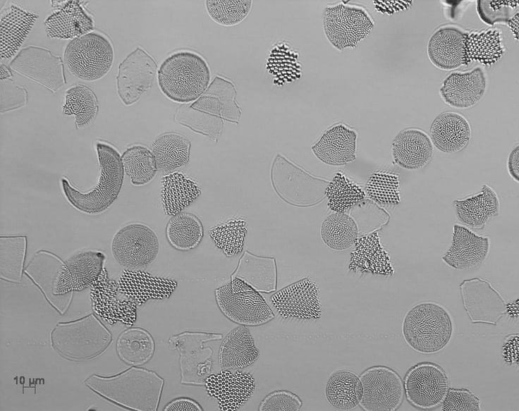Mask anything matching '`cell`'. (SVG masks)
I'll list each match as a JSON object with an SVG mask.
<instances>
[{
	"label": "cell",
	"mask_w": 519,
	"mask_h": 411,
	"mask_svg": "<svg viewBox=\"0 0 519 411\" xmlns=\"http://www.w3.org/2000/svg\"><path fill=\"white\" fill-rule=\"evenodd\" d=\"M444 411H477L480 410V400L468 389L448 388L441 402Z\"/></svg>",
	"instance_id": "cell-43"
},
{
	"label": "cell",
	"mask_w": 519,
	"mask_h": 411,
	"mask_svg": "<svg viewBox=\"0 0 519 411\" xmlns=\"http://www.w3.org/2000/svg\"><path fill=\"white\" fill-rule=\"evenodd\" d=\"M157 68L153 58L140 47L126 57L116 78L118 94L124 104H134L152 87Z\"/></svg>",
	"instance_id": "cell-14"
},
{
	"label": "cell",
	"mask_w": 519,
	"mask_h": 411,
	"mask_svg": "<svg viewBox=\"0 0 519 411\" xmlns=\"http://www.w3.org/2000/svg\"><path fill=\"white\" fill-rule=\"evenodd\" d=\"M430 139L435 147L446 153L461 151L469 143L471 128L467 119L460 114L446 111L432 121Z\"/></svg>",
	"instance_id": "cell-27"
},
{
	"label": "cell",
	"mask_w": 519,
	"mask_h": 411,
	"mask_svg": "<svg viewBox=\"0 0 519 411\" xmlns=\"http://www.w3.org/2000/svg\"><path fill=\"white\" fill-rule=\"evenodd\" d=\"M169 411H201V406L195 400L188 398H176L171 401L164 408Z\"/></svg>",
	"instance_id": "cell-45"
},
{
	"label": "cell",
	"mask_w": 519,
	"mask_h": 411,
	"mask_svg": "<svg viewBox=\"0 0 519 411\" xmlns=\"http://www.w3.org/2000/svg\"><path fill=\"white\" fill-rule=\"evenodd\" d=\"M350 253L348 269L353 272L391 276L394 271L390 257L377 232L358 238Z\"/></svg>",
	"instance_id": "cell-25"
},
{
	"label": "cell",
	"mask_w": 519,
	"mask_h": 411,
	"mask_svg": "<svg viewBox=\"0 0 519 411\" xmlns=\"http://www.w3.org/2000/svg\"><path fill=\"white\" fill-rule=\"evenodd\" d=\"M403 386L408 400L417 408L427 410L436 407L443 401L449 384L441 367L425 362L408 370Z\"/></svg>",
	"instance_id": "cell-11"
},
{
	"label": "cell",
	"mask_w": 519,
	"mask_h": 411,
	"mask_svg": "<svg viewBox=\"0 0 519 411\" xmlns=\"http://www.w3.org/2000/svg\"><path fill=\"white\" fill-rule=\"evenodd\" d=\"M10 68L53 92L66 83L61 58L36 46L21 49L10 63Z\"/></svg>",
	"instance_id": "cell-12"
},
{
	"label": "cell",
	"mask_w": 519,
	"mask_h": 411,
	"mask_svg": "<svg viewBox=\"0 0 519 411\" xmlns=\"http://www.w3.org/2000/svg\"><path fill=\"white\" fill-rule=\"evenodd\" d=\"M100 168L96 185L83 192L73 187L69 180L61 178L62 190L67 201L78 211L97 214L107 209L121 191L124 171L121 157L115 148L106 143L97 144Z\"/></svg>",
	"instance_id": "cell-2"
},
{
	"label": "cell",
	"mask_w": 519,
	"mask_h": 411,
	"mask_svg": "<svg viewBox=\"0 0 519 411\" xmlns=\"http://www.w3.org/2000/svg\"><path fill=\"white\" fill-rule=\"evenodd\" d=\"M116 349L121 359L128 364H142L153 355L154 343L145 330L133 328L123 331L118 338Z\"/></svg>",
	"instance_id": "cell-35"
},
{
	"label": "cell",
	"mask_w": 519,
	"mask_h": 411,
	"mask_svg": "<svg viewBox=\"0 0 519 411\" xmlns=\"http://www.w3.org/2000/svg\"><path fill=\"white\" fill-rule=\"evenodd\" d=\"M365 193L369 199L381 206H395L400 203L398 176L386 171H377L368 178Z\"/></svg>",
	"instance_id": "cell-40"
},
{
	"label": "cell",
	"mask_w": 519,
	"mask_h": 411,
	"mask_svg": "<svg viewBox=\"0 0 519 411\" xmlns=\"http://www.w3.org/2000/svg\"><path fill=\"white\" fill-rule=\"evenodd\" d=\"M121 293L118 284L109 277L104 267L90 287V300L94 312L111 325L118 322L131 326L136 320L137 305Z\"/></svg>",
	"instance_id": "cell-13"
},
{
	"label": "cell",
	"mask_w": 519,
	"mask_h": 411,
	"mask_svg": "<svg viewBox=\"0 0 519 411\" xmlns=\"http://www.w3.org/2000/svg\"><path fill=\"white\" fill-rule=\"evenodd\" d=\"M503 54L501 37L496 29L466 32L465 38V66L478 61L484 66H491Z\"/></svg>",
	"instance_id": "cell-33"
},
{
	"label": "cell",
	"mask_w": 519,
	"mask_h": 411,
	"mask_svg": "<svg viewBox=\"0 0 519 411\" xmlns=\"http://www.w3.org/2000/svg\"><path fill=\"white\" fill-rule=\"evenodd\" d=\"M247 223L243 219H233L210 229L209 235L215 245L227 257L240 253L243 248Z\"/></svg>",
	"instance_id": "cell-41"
},
{
	"label": "cell",
	"mask_w": 519,
	"mask_h": 411,
	"mask_svg": "<svg viewBox=\"0 0 519 411\" xmlns=\"http://www.w3.org/2000/svg\"><path fill=\"white\" fill-rule=\"evenodd\" d=\"M211 18L219 25L233 26L242 22L252 6L250 0H210L205 3Z\"/></svg>",
	"instance_id": "cell-42"
},
{
	"label": "cell",
	"mask_w": 519,
	"mask_h": 411,
	"mask_svg": "<svg viewBox=\"0 0 519 411\" xmlns=\"http://www.w3.org/2000/svg\"><path fill=\"white\" fill-rule=\"evenodd\" d=\"M355 221L345 213L335 212L323 221L321 226L322 241L331 249L344 250L354 245L358 238Z\"/></svg>",
	"instance_id": "cell-36"
},
{
	"label": "cell",
	"mask_w": 519,
	"mask_h": 411,
	"mask_svg": "<svg viewBox=\"0 0 519 411\" xmlns=\"http://www.w3.org/2000/svg\"><path fill=\"white\" fill-rule=\"evenodd\" d=\"M510 341L511 342L508 343L504 348V354L507 355V356L505 357V359H506L509 362L511 361V360L513 361V362L514 360H515V361L517 362L518 359L514 357L513 354L515 353L517 355L518 352L515 351L514 352V348L513 349V347L514 344L518 342V338L515 339V341L514 340V338H513L510 340Z\"/></svg>",
	"instance_id": "cell-47"
},
{
	"label": "cell",
	"mask_w": 519,
	"mask_h": 411,
	"mask_svg": "<svg viewBox=\"0 0 519 411\" xmlns=\"http://www.w3.org/2000/svg\"><path fill=\"white\" fill-rule=\"evenodd\" d=\"M111 252L115 259L130 270H138L151 264L159 252L156 233L147 226L131 223L114 236Z\"/></svg>",
	"instance_id": "cell-10"
},
{
	"label": "cell",
	"mask_w": 519,
	"mask_h": 411,
	"mask_svg": "<svg viewBox=\"0 0 519 411\" xmlns=\"http://www.w3.org/2000/svg\"><path fill=\"white\" fill-rule=\"evenodd\" d=\"M487 86L485 74L477 66L470 71H454L443 80L439 93L444 102L456 109H468L483 97Z\"/></svg>",
	"instance_id": "cell-19"
},
{
	"label": "cell",
	"mask_w": 519,
	"mask_h": 411,
	"mask_svg": "<svg viewBox=\"0 0 519 411\" xmlns=\"http://www.w3.org/2000/svg\"><path fill=\"white\" fill-rule=\"evenodd\" d=\"M190 143L177 133H165L157 137L152 145L157 170L171 173L187 164L189 160Z\"/></svg>",
	"instance_id": "cell-32"
},
{
	"label": "cell",
	"mask_w": 519,
	"mask_h": 411,
	"mask_svg": "<svg viewBox=\"0 0 519 411\" xmlns=\"http://www.w3.org/2000/svg\"><path fill=\"white\" fill-rule=\"evenodd\" d=\"M507 168L511 177L519 182V146L517 145L510 152L507 160Z\"/></svg>",
	"instance_id": "cell-46"
},
{
	"label": "cell",
	"mask_w": 519,
	"mask_h": 411,
	"mask_svg": "<svg viewBox=\"0 0 519 411\" xmlns=\"http://www.w3.org/2000/svg\"><path fill=\"white\" fill-rule=\"evenodd\" d=\"M466 32L453 25L442 26L434 31L427 47L428 57L436 68L455 70L465 65Z\"/></svg>",
	"instance_id": "cell-20"
},
{
	"label": "cell",
	"mask_w": 519,
	"mask_h": 411,
	"mask_svg": "<svg viewBox=\"0 0 519 411\" xmlns=\"http://www.w3.org/2000/svg\"><path fill=\"white\" fill-rule=\"evenodd\" d=\"M104 259L103 253L93 250L81 252L71 256L64 262L56 276L54 294L61 295L91 287L104 269Z\"/></svg>",
	"instance_id": "cell-16"
},
{
	"label": "cell",
	"mask_w": 519,
	"mask_h": 411,
	"mask_svg": "<svg viewBox=\"0 0 519 411\" xmlns=\"http://www.w3.org/2000/svg\"><path fill=\"white\" fill-rule=\"evenodd\" d=\"M323 28L329 42L337 49L354 48L374 27V21L362 7L338 4L324 8Z\"/></svg>",
	"instance_id": "cell-8"
},
{
	"label": "cell",
	"mask_w": 519,
	"mask_h": 411,
	"mask_svg": "<svg viewBox=\"0 0 519 411\" xmlns=\"http://www.w3.org/2000/svg\"><path fill=\"white\" fill-rule=\"evenodd\" d=\"M114 59L111 42L97 32L71 39L63 54L68 70L76 78L87 81L103 78L111 70Z\"/></svg>",
	"instance_id": "cell-6"
},
{
	"label": "cell",
	"mask_w": 519,
	"mask_h": 411,
	"mask_svg": "<svg viewBox=\"0 0 519 411\" xmlns=\"http://www.w3.org/2000/svg\"><path fill=\"white\" fill-rule=\"evenodd\" d=\"M327 402L340 410H350L359 405L362 396L360 378L353 372L341 369L329 377L324 390Z\"/></svg>",
	"instance_id": "cell-30"
},
{
	"label": "cell",
	"mask_w": 519,
	"mask_h": 411,
	"mask_svg": "<svg viewBox=\"0 0 519 411\" xmlns=\"http://www.w3.org/2000/svg\"><path fill=\"white\" fill-rule=\"evenodd\" d=\"M391 152L393 161L400 167L417 170L431 161L434 145L424 130L408 128L401 130L393 139Z\"/></svg>",
	"instance_id": "cell-22"
},
{
	"label": "cell",
	"mask_w": 519,
	"mask_h": 411,
	"mask_svg": "<svg viewBox=\"0 0 519 411\" xmlns=\"http://www.w3.org/2000/svg\"><path fill=\"white\" fill-rule=\"evenodd\" d=\"M161 196L165 213L174 216L189 206L201 193L197 184L183 174L174 172L163 177Z\"/></svg>",
	"instance_id": "cell-31"
},
{
	"label": "cell",
	"mask_w": 519,
	"mask_h": 411,
	"mask_svg": "<svg viewBox=\"0 0 519 411\" xmlns=\"http://www.w3.org/2000/svg\"><path fill=\"white\" fill-rule=\"evenodd\" d=\"M489 246L488 237L479 235L466 226L455 224L451 244L441 259L455 269H470L487 258Z\"/></svg>",
	"instance_id": "cell-18"
},
{
	"label": "cell",
	"mask_w": 519,
	"mask_h": 411,
	"mask_svg": "<svg viewBox=\"0 0 519 411\" xmlns=\"http://www.w3.org/2000/svg\"><path fill=\"white\" fill-rule=\"evenodd\" d=\"M204 234L200 220L190 213H179L170 219L166 235L169 243L176 249L187 251L201 242Z\"/></svg>",
	"instance_id": "cell-34"
},
{
	"label": "cell",
	"mask_w": 519,
	"mask_h": 411,
	"mask_svg": "<svg viewBox=\"0 0 519 411\" xmlns=\"http://www.w3.org/2000/svg\"><path fill=\"white\" fill-rule=\"evenodd\" d=\"M325 194L329 209L339 213H344L365 197L362 187L341 172L336 173Z\"/></svg>",
	"instance_id": "cell-39"
},
{
	"label": "cell",
	"mask_w": 519,
	"mask_h": 411,
	"mask_svg": "<svg viewBox=\"0 0 519 411\" xmlns=\"http://www.w3.org/2000/svg\"><path fill=\"white\" fill-rule=\"evenodd\" d=\"M357 133L338 123L327 129L312 146L315 155L322 162L342 166L355 159Z\"/></svg>",
	"instance_id": "cell-23"
},
{
	"label": "cell",
	"mask_w": 519,
	"mask_h": 411,
	"mask_svg": "<svg viewBox=\"0 0 519 411\" xmlns=\"http://www.w3.org/2000/svg\"><path fill=\"white\" fill-rule=\"evenodd\" d=\"M362 396L359 405L366 411H393L401 405L404 386L400 376L386 366H374L359 377Z\"/></svg>",
	"instance_id": "cell-9"
},
{
	"label": "cell",
	"mask_w": 519,
	"mask_h": 411,
	"mask_svg": "<svg viewBox=\"0 0 519 411\" xmlns=\"http://www.w3.org/2000/svg\"><path fill=\"white\" fill-rule=\"evenodd\" d=\"M250 330L239 326L231 331L224 339L219 353V361L224 370L240 369L253 364L259 357Z\"/></svg>",
	"instance_id": "cell-29"
},
{
	"label": "cell",
	"mask_w": 519,
	"mask_h": 411,
	"mask_svg": "<svg viewBox=\"0 0 519 411\" xmlns=\"http://www.w3.org/2000/svg\"><path fill=\"white\" fill-rule=\"evenodd\" d=\"M118 284L119 291L137 305L152 299L169 297L178 285L173 279L154 276L139 269H125Z\"/></svg>",
	"instance_id": "cell-21"
},
{
	"label": "cell",
	"mask_w": 519,
	"mask_h": 411,
	"mask_svg": "<svg viewBox=\"0 0 519 411\" xmlns=\"http://www.w3.org/2000/svg\"><path fill=\"white\" fill-rule=\"evenodd\" d=\"M205 386L208 394L217 400L221 410L234 411L251 398L255 381L249 372L224 370L209 376Z\"/></svg>",
	"instance_id": "cell-17"
},
{
	"label": "cell",
	"mask_w": 519,
	"mask_h": 411,
	"mask_svg": "<svg viewBox=\"0 0 519 411\" xmlns=\"http://www.w3.org/2000/svg\"><path fill=\"white\" fill-rule=\"evenodd\" d=\"M44 26L51 38L73 39L90 32L94 21L79 1H67L47 18Z\"/></svg>",
	"instance_id": "cell-24"
},
{
	"label": "cell",
	"mask_w": 519,
	"mask_h": 411,
	"mask_svg": "<svg viewBox=\"0 0 519 411\" xmlns=\"http://www.w3.org/2000/svg\"><path fill=\"white\" fill-rule=\"evenodd\" d=\"M217 305L231 321L243 326H259L274 318L263 297L242 279L233 277L215 290Z\"/></svg>",
	"instance_id": "cell-7"
},
{
	"label": "cell",
	"mask_w": 519,
	"mask_h": 411,
	"mask_svg": "<svg viewBox=\"0 0 519 411\" xmlns=\"http://www.w3.org/2000/svg\"><path fill=\"white\" fill-rule=\"evenodd\" d=\"M99 110L98 100L94 92L84 85H77L66 90L63 113L74 116L77 128L90 123Z\"/></svg>",
	"instance_id": "cell-37"
},
{
	"label": "cell",
	"mask_w": 519,
	"mask_h": 411,
	"mask_svg": "<svg viewBox=\"0 0 519 411\" xmlns=\"http://www.w3.org/2000/svg\"><path fill=\"white\" fill-rule=\"evenodd\" d=\"M452 204L459 221L475 229L483 228L490 219L499 215L500 211L496 192L486 184L479 192L454 200Z\"/></svg>",
	"instance_id": "cell-28"
},
{
	"label": "cell",
	"mask_w": 519,
	"mask_h": 411,
	"mask_svg": "<svg viewBox=\"0 0 519 411\" xmlns=\"http://www.w3.org/2000/svg\"><path fill=\"white\" fill-rule=\"evenodd\" d=\"M207 63L198 54L176 51L167 57L158 70V84L162 93L178 103H188L197 99L210 81Z\"/></svg>",
	"instance_id": "cell-3"
},
{
	"label": "cell",
	"mask_w": 519,
	"mask_h": 411,
	"mask_svg": "<svg viewBox=\"0 0 519 411\" xmlns=\"http://www.w3.org/2000/svg\"><path fill=\"white\" fill-rule=\"evenodd\" d=\"M124 172L134 185L149 183L157 173L154 157L147 148L135 145L128 148L121 157Z\"/></svg>",
	"instance_id": "cell-38"
},
{
	"label": "cell",
	"mask_w": 519,
	"mask_h": 411,
	"mask_svg": "<svg viewBox=\"0 0 519 411\" xmlns=\"http://www.w3.org/2000/svg\"><path fill=\"white\" fill-rule=\"evenodd\" d=\"M54 348L65 357L87 360L102 353L111 341L108 329L94 315L59 323L51 333Z\"/></svg>",
	"instance_id": "cell-5"
},
{
	"label": "cell",
	"mask_w": 519,
	"mask_h": 411,
	"mask_svg": "<svg viewBox=\"0 0 519 411\" xmlns=\"http://www.w3.org/2000/svg\"><path fill=\"white\" fill-rule=\"evenodd\" d=\"M302 406V400L288 391H276L267 395L259 406L260 411H297Z\"/></svg>",
	"instance_id": "cell-44"
},
{
	"label": "cell",
	"mask_w": 519,
	"mask_h": 411,
	"mask_svg": "<svg viewBox=\"0 0 519 411\" xmlns=\"http://www.w3.org/2000/svg\"><path fill=\"white\" fill-rule=\"evenodd\" d=\"M276 312L283 318L317 319L321 316L319 288L304 278L279 290L271 297Z\"/></svg>",
	"instance_id": "cell-15"
},
{
	"label": "cell",
	"mask_w": 519,
	"mask_h": 411,
	"mask_svg": "<svg viewBox=\"0 0 519 411\" xmlns=\"http://www.w3.org/2000/svg\"><path fill=\"white\" fill-rule=\"evenodd\" d=\"M85 384L101 396L128 409L155 411L164 380L152 371L133 367L112 376L93 374Z\"/></svg>",
	"instance_id": "cell-1"
},
{
	"label": "cell",
	"mask_w": 519,
	"mask_h": 411,
	"mask_svg": "<svg viewBox=\"0 0 519 411\" xmlns=\"http://www.w3.org/2000/svg\"><path fill=\"white\" fill-rule=\"evenodd\" d=\"M11 76V72L5 67L3 64L1 65V81L10 78Z\"/></svg>",
	"instance_id": "cell-48"
},
{
	"label": "cell",
	"mask_w": 519,
	"mask_h": 411,
	"mask_svg": "<svg viewBox=\"0 0 519 411\" xmlns=\"http://www.w3.org/2000/svg\"><path fill=\"white\" fill-rule=\"evenodd\" d=\"M453 333L450 315L440 305L425 302L414 305L405 314L402 334L407 345L422 354L443 350Z\"/></svg>",
	"instance_id": "cell-4"
},
{
	"label": "cell",
	"mask_w": 519,
	"mask_h": 411,
	"mask_svg": "<svg viewBox=\"0 0 519 411\" xmlns=\"http://www.w3.org/2000/svg\"><path fill=\"white\" fill-rule=\"evenodd\" d=\"M37 17V15L13 4L1 10L0 17L1 60H8L17 53Z\"/></svg>",
	"instance_id": "cell-26"
}]
</instances>
